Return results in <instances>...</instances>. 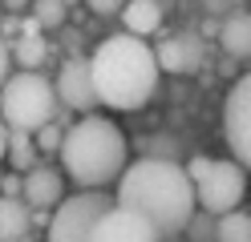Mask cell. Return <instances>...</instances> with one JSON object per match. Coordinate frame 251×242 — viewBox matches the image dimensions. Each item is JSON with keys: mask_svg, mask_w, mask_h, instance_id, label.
<instances>
[{"mask_svg": "<svg viewBox=\"0 0 251 242\" xmlns=\"http://www.w3.org/2000/svg\"><path fill=\"white\" fill-rule=\"evenodd\" d=\"M114 202L126 210H138L158 238H175L186 230V222L195 214V182L186 177V166L170 157H138L134 166H126L118 177Z\"/></svg>", "mask_w": 251, "mask_h": 242, "instance_id": "cell-1", "label": "cell"}, {"mask_svg": "<svg viewBox=\"0 0 251 242\" xmlns=\"http://www.w3.org/2000/svg\"><path fill=\"white\" fill-rule=\"evenodd\" d=\"M89 73L98 101L109 109H142L158 89V57L146 37H134V32L105 37L89 57Z\"/></svg>", "mask_w": 251, "mask_h": 242, "instance_id": "cell-2", "label": "cell"}, {"mask_svg": "<svg viewBox=\"0 0 251 242\" xmlns=\"http://www.w3.org/2000/svg\"><path fill=\"white\" fill-rule=\"evenodd\" d=\"M61 166L65 177L81 190H105L126 170V137L109 117H81L65 129L61 141Z\"/></svg>", "mask_w": 251, "mask_h": 242, "instance_id": "cell-3", "label": "cell"}, {"mask_svg": "<svg viewBox=\"0 0 251 242\" xmlns=\"http://www.w3.org/2000/svg\"><path fill=\"white\" fill-rule=\"evenodd\" d=\"M0 117L8 129H28L37 133L45 121L57 117V85L45 81L37 69H25L0 85Z\"/></svg>", "mask_w": 251, "mask_h": 242, "instance_id": "cell-4", "label": "cell"}, {"mask_svg": "<svg viewBox=\"0 0 251 242\" xmlns=\"http://www.w3.org/2000/svg\"><path fill=\"white\" fill-rule=\"evenodd\" d=\"M186 177L195 182V198L207 214H227L247 194V170L239 161H215V157H191Z\"/></svg>", "mask_w": 251, "mask_h": 242, "instance_id": "cell-5", "label": "cell"}, {"mask_svg": "<svg viewBox=\"0 0 251 242\" xmlns=\"http://www.w3.org/2000/svg\"><path fill=\"white\" fill-rule=\"evenodd\" d=\"M114 206L105 190H81L73 198H61L45 226V242H89V230L105 210Z\"/></svg>", "mask_w": 251, "mask_h": 242, "instance_id": "cell-6", "label": "cell"}, {"mask_svg": "<svg viewBox=\"0 0 251 242\" xmlns=\"http://www.w3.org/2000/svg\"><path fill=\"white\" fill-rule=\"evenodd\" d=\"M223 133L235 161L243 170H251V73H243L235 81V89L227 93V105H223Z\"/></svg>", "mask_w": 251, "mask_h": 242, "instance_id": "cell-7", "label": "cell"}, {"mask_svg": "<svg viewBox=\"0 0 251 242\" xmlns=\"http://www.w3.org/2000/svg\"><path fill=\"white\" fill-rule=\"evenodd\" d=\"M89 242H162V238L138 210H126V206L114 202L98 222H93Z\"/></svg>", "mask_w": 251, "mask_h": 242, "instance_id": "cell-8", "label": "cell"}, {"mask_svg": "<svg viewBox=\"0 0 251 242\" xmlns=\"http://www.w3.org/2000/svg\"><path fill=\"white\" fill-rule=\"evenodd\" d=\"M57 101L69 105L77 113H93L98 101V89H93V73H89V57H69L57 73Z\"/></svg>", "mask_w": 251, "mask_h": 242, "instance_id": "cell-9", "label": "cell"}, {"mask_svg": "<svg viewBox=\"0 0 251 242\" xmlns=\"http://www.w3.org/2000/svg\"><path fill=\"white\" fill-rule=\"evenodd\" d=\"M154 57H158V69L166 73H195L202 65V41L195 32H178V37H166L154 48Z\"/></svg>", "mask_w": 251, "mask_h": 242, "instance_id": "cell-10", "label": "cell"}, {"mask_svg": "<svg viewBox=\"0 0 251 242\" xmlns=\"http://www.w3.org/2000/svg\"><path fill=\"white\" fill-rule=\"evenodd\" d=\"M21 198L33 210H53L61 198H65V174L53 166H33L25 170V194Z\"/></svg>", "mask_w": 251, "mask_h": 242, "instance_id": "cell-11", "label": "cell"}, {"mask_svg": "<svg viewBox=\"0 0 251 242\" xmlns=\"http://www.w3.org/2000/svg\"><path fill=\"white\" fill-rule=\"evenodd\" d=\"M33 234V206L25 198L0 194V242H28Z\"/></svg>", "mask_w": 251, "mask_h": 242, "instance_id": "cell-12", "label": "cell"}, {"mask_svg": "<svg viewBox=\"0 0 251 242\" xmlns=\"http://www.w3.org/2000/svg\"><path fill=\"white\" fill-rule=\"evenodd\" d=\"M118 21L126 24V32H134V37H150V32L162 28V4L158 0H126Z\"/></svg>", "mask_w": 251, "mask_h": 242, "instance_id": "cell-13", "label": "cell"}, {"mask_svg": "<svg viewBox=\"0 0 251 242\" xmlns=\"http://www.w3.org/2000/svg\"><path fill=\"white\" fill-rule=\"evenodd\" d=\"M41 32H45V28L37 24V16H28V21L21 24V37L8 44V48H12V61H21L25 69H41V61L49 57V44H45Z\"/></svg>", "mask_w": 251, "mask_h": 242, "instance_id": "cell-14", "label": "cell"}, {"mask_svg": "<svg viewBox=\"0 0 251 242\" xmlns=\"http://www.w3.org/2000/svg\"><path fill=\"white\" fill-rule=\"evenodd\" d=\"M219 44L227 57H251V12H231L219 24Z\"/></svg>", "mask_w": 251, "mask_h": 242, "instance_id": "cell-15", "label": "cell"}, {"mask_svg": "<svg viewBox=\"0 0 251 242\" xmlns=\"http://www.w3.org/2000/svg\"><path fill=\"white\" fill-rule=\"evenodd\" d=\"M215 242H251V214L239 206L215 214Z\"/></svg>", "mask_w": 251, "mask_h": 242, "instance_id": "cell-16", "label": "cell"}, {"mask_svg": "<svg viewBox=\"0 0 251 242\" xmlns=\"http://www.w3.org/2000/svg\"><path fill=\"white\" fill-rule=\"evenodd\" d=\"M37 154H41V150H37V141H33L28 129H12V133H8V154H4V157H8L12 170H21V174L33 170V166H37Z\"/></svg>", "mask_w": 251, "mask_h": 242, "instance_id": "cell-17", "label": "cell"}, {"mask_svg": "<svg viewBox=\"0 0 251 242\" xmlns=\"http://www.w3.org/2000/svg\"><path fill=\"white\" fill-rule=\"evenodd\" d=\"M33 141H37V150H41V154H61V141H65V125H61L57 117H53V121H45L37 133H33Z\"/></svg>", "mask_w": 251, "mask_h": 242, "instance_id": "cell-18", "label": "cell"}, {"mask_svg": "<svg viewBox=\"0 0 251 242\" xmlns=\"http://www.w3.org/2000/svg\"><path fill=\"white\" fill-rule=\"evenodd\" d=\"M33 16H37L41 28L65 24V0H33Z\"/></svg>", "mask_w": 251, "mask_h": 242, "instance_id": "cell-19", "label": "cell"}, {"mask_svg": "<svg viewBox=\"0 0 251 242\" xmlns=\"http://www.w3.org/2000/svg\"><path fill=\"white\" fill-rule=\"evenodd\" d=\"M186 238L191 242H215V214H207V210H195L191 222H186Z\"/></svg>", "mask_w": 251, "mask_h": 242, "instance_id": "cell-20", "label": "cell"}, {"mask_svg": "<svg viewBox=\"0 0 251 242\" xmlns=\"http://www.w3.org/2000/svg\"><path fill=\"white\" fill-rule=\"evenodd\" d=\"M0 194H12V198H21V194H25V174H21V170L4 174V177H0Z\"/></svg>", "mask_w": 251, "mask_h": 242, "instance_id": "cell-21", "label": "cell"}, {"mask_svg": "<svg viewBox=\"0 0 251 242\" xmlns=\"http://www.w3.org/2000/svg\"><path fill=\"white\" fill-rule=\"evenodd\" d=\"M85 4H89L93 12H98V16H118L126 0H85Z\"/></svg>", "mask_w": 251, "mask_h": 242, "instance_id": "cell-22", "label": "cell"}, {"mask_svg": "<svg viewBox=\"0 0 251 242\" xmlns=\"http://www.w3.org/2000/svg\"><path fill=\"white\" fill-rule=\"evenodd\" d=\"M8 65H12V48H8L4 37H0V85L8 81Z\"/></svg>", "mask_w": 251, "mask_h": 242, "instance_id": "cell-23", "label": "cell"}, {"mask_svg": "<svg viewBox=\"0 0 251 242\" xmlns=\"http://www.w3.org/2000/svg\"><path fill=\"white\" fill-rule=\"evenodd\" d=\"M8 133H12V129H8V121H4V117H0V157H4V154H8Z\"/></svg>", "mask_w": 251, "mask_h": 242, "instance_id": "cell-24", "label": "cell"}, {"mask_svg": "<svg viewBox=\"0 0 251 242\" xmlns=\"http://www.w3.org/2000/svg\"><path fill=\"white\" fill-rule=\"evenodd\" d=\"M4 4H8V8H25L28 0H4Z\"/></svg>", "mask_w": 251, "mask_h": 242, "instance_id": "cell-25", "label": "cell"}]
</instances>
